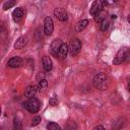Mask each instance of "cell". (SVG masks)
Wrapping results in <instances>:
<instances>
[{"instance_id":"cell-6","label":"cell","mask_w":130,"mask_h":130,"mask_svg":"<svg viewBox=\"0 0 130 130\" xmlns=\"http://www.w3.org/2000/svg\"><path fill=\"white\" fill-rule=\"evenodd\" d=\"M54 15L60 20V21H66L68 19V13L65 9L61 8V7H58V8H55L54 10Z\"/></svg>"},{"instance_id":"cell-18","label":"cell","mask_w":130,"mask_h":130,"mask_svg":"<svg viewBox=\"0 0 130 130\" xmlns=\"http://www.w3.org/2000/svg\"><path fill=\"white\" fill-rule=\"evenodd\" d=\"M13 130H22V122L18 117L13 119Z\"/></svg>"},{"instance_id":"cell-1","label":"cell","mask_w":130,"mask_h":130,"mask_svg":"<svg viewBox=\"0 0 130 130\" xmlns=\"http://www.w3.org/2000/svg\"><path fill=\"white\" fill-rule=\"evenodd\" d=\"M92 85H93L94 88L100 89V90L106 89L108 87V85H109V78H108V76L105 73H103V72L98 73L93 77V79H92Z\"/></svg>"},{"instance_id":"cell-8","label":"cell","mask_w":130,"mask_h":130,"mask_svg":"<svg viewBox=\"0 0 130 130\" xmlns=\"http://www.w3.org/2000/svg\"><path fill=\"white\" fill-rule=\"evenodd\" d=\"M21 65H22V59L18 56L10 58L7 62V66H9L11 68H17V67H20Z\"/></svg>"},{"instance_id":"cell-16","label":"cell","mask_w":130,"mask_h":130,"mask_svg":"<svg viewBox=\"0 0 130 130\" xmlns=\"http://www.w3.org/2000/svg\"><path fill=\"white\" fill-rule=\"evenodd\" d=\"M93 17H94V20H95V22H99V23H101L102 21H104L106 18H107V12H105V11H100L99 13H96L95 15H93Z\"/></svg>"},{"instance_id":"cell-2","label":"cell","mask_w":130,"mask_h":130,"mask_svg":"<svg viewBox=\"0 0 130 130\" xmlns=\"http://www.w3.org/2000/svg\"><path fill=\"white\" fill-rule=\"evenodd\" d=\"M23 107L31 114H36L39 112L40 108H41V103L37 98H30L28 99L24 104Z\"/></svg>"},{"instance_id":"cell-20","label":"cell","mask_w":130,"mask_h":130,"mask_svg":"<svg viewBox=\"0 0 130 130\" xmlns=\"http://www.w3.org/2000/svg\"><path fill=\"white\" fill-rule=\"evenodd\" d=\"M47 129L48 130H61V127L55 122H49L47 125Z\"/></svg>"},{"instance_id":"cell-17","label":"cell","mask_w":130,"mask_h":130,"mask_svg":"<svg viewBox=\"0 0 130 130\" xmlns=\"http://www.w3.org/2000/svg\"><path fill=\"white\" fill-rule=\"evenodd\" d=\"M124 119H122V118H119L117 121H115L114 123H113V125H112V130H120L122 127H123V125H124Z\"/></svg>"},{"instance_id":"cell-27","label":"cell","mask_w":130,"mask_h":130,"mask_svg":"<svg viewBox=\"0 0 130 130\" xmlns=\"http://www.w3.org/2000/svg\"><path fill=\"white\" fill-rule=\"evenodd\" d=\"M0 116H1V108H0Z\"/></svg>"},{"instance_id":"cell-26","label":"cell","mask_w":130,"mask_h":130,"mask_svg":"<svg viewBox=\"0 0 130 130\" xmlns=\"http://www.w3.org/2000/svg\"><path fill=\"white\" fill-rule=\"evenodd\" d=\"M93 130H106V129L104 128V126H102V125H98V126H95V127L93 128Z\"/></svg>"},{"instance_id":"cell-23","label":"cell","mask_w":130,"mask_h":130,"mask_svg":"<svg viewBox=\"0 0 130 130\" xmlns=\"http://www.w3.org/2000/svg\"><path fill=\"white\" fill-rule=\"evenodd\" d=\"M101 23H102V24H101V30H103V31H105V30H106V29H107V28L109 27V24H110V21H109V20H108V19L106 18V19H105L104 21H102Z\"/></svg>"},{"instance_id":"cell-13","label":"cell","mask_w":130,"mask_h":130,"mask_svg":"<svg viewBox=\"0 0 130 130\" xmlns=\"http://www.w3.org/2000/svg\"><path fill=\"white\" fill-rule=\"evenodd\" d=\"M42 62H43V67L46 71H50L52 69L53 62H52V59L49 56H44L43 59H42Z\"/></svg>"},{"instance_id":"cell-5","label":"cell","mask_w":130,"mask_h":130,"mask_svg":"<svg viewBox=\"0 0 130 130\" xmlns=\"http://www.w3.org/2000/svg\"><path fill=\"white\" fill-rule=\"evenodd\" d=\"M54 30V22L52 17L47 16L44 20V32L46 36H51Z\"/></svg>"},{"instance_id":"cell-3","label":"cell","mask_w":130,"mask_h":130,"mask_svg":"<svg viewBox=\"0 0 130 130\" xmlns=\"http://www.w3.org/2000/svg\"><path fill=\"white\" fill-rule=\"evenodd\" d=\"M128 57H129V50H128L127 47H123L116 54V56H115V58L113 60V63L115 65H119V64L123 63Z\"/></svg>"},{"instance_id":"cell-14","label":"cell","mask_w":130,"mask_h":130,"mask_svg":"<svg viewBox=\"0 0 130 130\" xmlns=\"http://www.w3.org/2000/svg\"><path fill=\"white\" fill-rule=\"evenodd\" d=\"M26 44H27V38H26V37H20V38H18V40L15 42L14 48L19 50V49H22Z\"/></svg>"},{"instance_id":"cell-28","label":"cell","mask_w":130,"mask_h":130,"mask_svg":"<svg viewBox=\"0 0 130 130\" xmlns=\"http://www.w3.org/2000/svg\"><path fill=\"white\" fill-rule=\"evenodd\" d=\"M0 130H2V129H1V127H0Z\"/></svg>"},{"instance_id":"cell-19","label":"cell","mask_w":130,"mask_h":130,"mask_svg":"<svg viewBox=\"0 0 130 130\" xmlns=\"http://www.w3.org/2000/svg\"><path fill=\"white\" fill-rule=\"evenodd\" d=\"M65 129L66 130H76L77 129V125L75 124L74 121H68L65 125Z\"/></svg>"},{"instance_id":"cell-24","label":"cell","mask_w":130,"mask_h":130,"mask_svg":"<svg viewBox=\"0 0 130 130\" xmlns=\"http://www.w3.org/2000/svg\"><path fill=\"white\" fill-rule=\"evenodd\" d=\"M49 104H50L51 106H57V104H58V99H57V96H56V95H53V96L50 99Z\"/></svg>"},{"instance_id":"cell-21","label":"cell","mask_w":130,"mask_h":130,"mask_svg":"<svg viewBox=\"0 0 130 130\" xmlns=\"http://www.w3.org/2000/svg\"><path fill=\"white\" fill-rule=\"evenodd\" d=\"M15 4H16V1H14V0H8V1H6V2L3 4V9H4V10H7V9L13 7Z\"/></svg>"},{"instance_id":"cell-10","label":"cell","mask_w":130,"mask_h":130,"mask_svg":"<svg viewBox=\"0 0 130 130\" xmlns=\"http://www.w3.org/2000/svg\"><path fill=\"white\" fill-rule=\"evenodd\" d=\"M68 45L66 44V43H62L61 44V46H60V48H59V51H58V57L60 58V59H65L66 58V56H67V54H68Z\"/></svg>"},{"instance_id":"cell-4","label":"cell","mask_w":130,"mask_h":130,"mask_svg":"<svg viewBox=\"0 0 130 130\" xmlns=\"http://www.w3.org/2000/svg\"><path fill=\"white\" fill-rule=\"evenodd\" d=\"M81 47H82L81 42H80L78 39L74 38V39L71 40V42H70V47L68 48V50L70 51V54H71L72 56H76V55L80 52Z\"/></svg>"},{"instance_id":"cell-25","label":"cell","mask_w":130,"mask_h":130,"mask_svg":"<svg viewBox=\"0 0 130 130\" xmlns=\"http://www.w3.org/2000/svg\"><path fill=\"white\" fill-rule=\"evenodd\" d=\"M40 122H41V117H40V116H36V117L31 120V126H37Z\"/></svg>"},{"instance_id":"cell-9","label":"cell","mask_w":130,"mask_h":130,"mask_svg":"<svg viewBox=\"0 0 130 130\" xmlns=\"http://www.w3.org/2000/svg\"><path fill=\"white\" fill-rule=\"evenodd\" d=\"M103 10V6H102V3L100 0H95L93 1V3L91 4V7L89 9V12L91 15H95L96 13H99L100 11Z\"/></svg>"},{"instance_id":"cell-22","label":"cell","mask_w":130,"mask_h":130,"mask_svg":"<svg viewBox=\"0 0 130 130\" xmlns=\"http://www.w3.org/2000/svg\"><path fill=\"white\" fill-rule=\"evenodd\" d=\"M48 86V81L46 79H42L39 81V86L38 88H41V89H46Z\"/></svg>"},{"instance_id":"cell-7","label":"cell","mask_w":130,"mask_h":130,"mask_svg":"<svg viewBox=\"0 0 130 130\" xmlns=\"http://www.w3.org/2000/svg\"><path fill=\"white\" fill-rule=\"evenodd\" d=\"M23 15H24V10L22 9V7H18V8H15L12 12V18L15 22H19L21 21V19L23 18Z\"/></svg>"},{"instance_id":"cell-11","label":"cell","mask_w":130,"mask_h":130,"mask_svg":"<svg viewBox=\"0 0 130 130\" xmlns=\"http://www.w3.org/2000/svg\"><path fill=\"white\" fill-rule=\"evenodd\" d=\"M37 91H38V86H36V85H28L26 87L25 91H24V95H25V98H28V99L35 98Z\"/></svg>"},{"instance_id":"cell-15","label":"cell","mask_w":130,"mask_h":130,"mask_svg":"<svg viewBox=\"0 0 130 130\" xmlns=\"http://www.w3.org/2000/svg\"><path fill=\"white\" fill-rule=\"evenodd\" d=\"M88 24H89V20H88V19H82V20H80V21H78V22L76 23V25H75V30H76V31H81V30H83Z\"/></svg>"},{"instance_id":"cell-12","label":"cell","mask_w":130,"mask_h":130,"mask_svg":"<svg viewBox=\"0 0 130 130\" xmlns=\"http://www.w3.org/2000/svg\"><path fill=\"white\" fill-rule=\"evenodd\" d=\"M62 44V41L60 39H57V40H54L51 44V52L54 56H57L58 54V51H59V48Z\"/></svg>"}]
</instances>
